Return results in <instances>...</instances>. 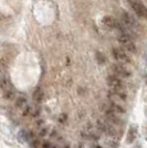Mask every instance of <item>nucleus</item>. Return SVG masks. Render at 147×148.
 I'll list each match as a JSON object with an SVG mask.
<instances>
[{
	"label": "nucleus",
	"instance_id": "20",
	"mask_svg": "<svg viewBox=\"0 0 147 148\" xmlns=\"http://www.w3.org/2000/svg\"><path fill=\"white\" fill-rule=\"evenodd\" d=\"M31 115H32V117H34V118L39 117V115H40V110L38 108L37 111H34L33 113H31Z\"/></svg>",
	"mask_w": 147,
	"mask_h": 148
},
{
	"label": "nucleus",
	"instance_id": "23",
	"mask_svg": "<svg viewBox=\"0 0 147 148\" xmlns=\"http://www.w3.org/2000/svg\"><path fill=\"white\" fill-rule=\"evenodd\" d=\"M51 148H58V147H55V146H52V147H51Z\"/></svg>",
	"mask_w": 147,
	"mask_h": 148
},
{
	"label": "nucleus",
	"instance_id": "10",
	"mask_svg": "<svg viewBox=\"0 0 147 148\" xmlns=\"http://www.w3.org/2000/svg\"><path fill=\"white\" fill-rule=\"evenodd\" d=\"M105 105H106L107 108H110L111 111H113L114 113H116L117 115H123V114L126 113V110H125L121 104H118L116 101H112V99H110V101L107 102V104H105Z\"/></svg>",
	"mask_w": 147,
	"mask_h": 148
},
{
	"label": "nucleus",
	"instance_id": "7",
	"mask_svg": "<svg viewBox=\"0 0 147 148\" xmlns=\"http://www.w3.org/2000/svg\"><path fill=\"white\" fill-rule=\"evenodd\" d=\"M96 127L101 133H104L109 136H115L116 135V130L114 127V125L110 124L106 121H102V119H98L96 122Z\"/></svg>",
	"mask_w": 147,
	"mask_h": 148
},
{
	"label": "nucleus",
	"instance_id": "17",
	"mask_svg": "<svg viewBox=\"0 0 147 148\" xmlns=\"http://www.w3.org/2000/svg\"><path fill=\"white\" fill-rule=\"evenodd\" d=\"M96 58H98V63H104L105 62V56H103V53H101V52H98L96 53Z\"/></svg>",
	"mask_w": 147,
	"mask_h": 148
},
{
	"label": "nucleus",
	"instance_id": "3",
	"mask_svg": "<svg viewBox=\"0 0 147 148\" xmlns=\"http://www.w3.org/2000/svg\"><path fill=\"white\" fill-rule=\"evenodd\" d=\"M112 56L114 58V60L116 62H118V63H125V64H132L133 63L132 58L122 48H118V47L113 48L112 49Z\"/></svg>",
	"mask_w": 147,
	"mask_h": 148
},
{
	"label": "nucleus",
	"instance_id": "14",
	"mask_svg": "<svg viewBox=\"0 0 147 148\" xmlns=\"http://www.w3.org/2000/svg\"><path fill=\"white\" fill-rule=\"evenodd\" d=\"M14 97H16V94L11 88H8L6 91H3V99H5L12 101V99H14Z\"/></svg>",
	"mask_w": 147,
	"mask_h": 148
},
{
	"label": "nucleus",
	"instance_id": "18",
	"mask_svg": "<svg viewBox=\"0 0 147 148\" xmlns=\"http://www.w3.org/2000/svg\"><path fill=\"white\" fill-rule=\"evenodd\" d=\"M67 119V114H62L61 116H60V118H59V122H60V123H65Z\"/></svg>",
	"mask_w": 147,
	"mask_h": 148
},
{
	"label": "nucleus",
	"instance_id": "13",
	"mask_svg": "<svg viewBox=\"0 0 147 148\" xmlns=\"http://www.w3.org/2000/svg\"><path fill=\"white\" fill-rule=\"evenodd\" d=\"M27 103H28V99H27V97H25V96H19L18 99H16L14 105H16L18 108H22V107L27 106Z\"/></svg>",
	"mask_w": 147,
	"mask_h": 148
},
{
	"label": "nucleus",
	"instance_id": "15",
	"mask_svg": "<svg viewBox=\"0 0 147 148\" xmlns=\"http://www.w3.org/2000/svg\"><path fill=\"white\" fill-rule=\"evenodd\" d=\"M31 113H32V107H31L30 105H27V107H25L23 112H22V116L25 117V116H29L31 115Z\"/></svg>",
	"mask_w": 147,
	"mask_h": 148
},
{
	"label": "nucleus",
	"instance_id": "9",
	"mask_svg": "<svg viewBox=\"0 0 147 148\" xmlns=\"http://www.w3.org/2000/svg\"><path fill=\"white\" fill-rule=\"evenodd\" d=\"M107 97L112 101H122L126 102L127 101V94L125 91H109L107 92Z\"/></svg>",
	"mask_w": 147,
	"mask_h": 148
},
{
	"label": "nucleus",
	"instance_id": "22",
	"mask_svg": "<svg viewBox=\"0 0 147 148\" xmlns=\"http://www.w3.org/2000/svg\"><path fill=\"white\" fill-rule=\"evenodd\" d=\"M145 83L147 84V74H145Z\"/></svg>",
	"mask_w": 147,
	"mask_h": 148
},
{
	"label": "nucleus",
	"instance_id": "4",
	"mask_svg": "<svg viewBox=\"0 0 147 148\" xmlns=\"http://www.w3.org/2000/svg\"><path fill=\"white\" fill-rule=\"evenodd\" d=\"M111 70L114 75H116L121 79H129L132 76V71L127 66H125L123 63H113L111 65Z\"/></svg>",
	"mask_w": 147,
	"mask_h": 148
},
{
	"label": "nucleus",
	"instance_id": "8",
	"mask_svg": "<svg viewBox=\"0 0 147 148\" xmlns=\"http://www.w3.org/2000/svg\"><path fill=\"white\" fill-rule=\"evenodd\" d=\"M102 110L104 112V116H105V119H106V122H109L110 124L112 125H121L123 123V121L121 119L120 117V115H117L116 113H114L113 111H111L110 108H107L106 107V105H103V107H102Z\"/></svg>",
	"mask_w": 147,
	"mask_h": 148
},
{
	"label": "nucleus",
	"instance_id": "21",
	"mask_svg": "<svg viewBox=\"0 0 147 148\" xmlns=\"http://www.w3.org/2000/svg\"><path fill=\"white\" fill-rule=\"evenodd\" d=\"M43 123H44V121H43V119H39V121L37 122V126L38 127H40V126H42L43 125Z\"/></svg>",
	"mask_w": 147,
	"mask_h": 148
},
{
	"label": "nucleus",
	"instance_id": "16",
	"mask_svg": "<svg viewBox=\"0 0 147 148\" xmlns=\"http://www.w3.org/2000/svg\"><path fill=\"white\" fill-rule=\"evenodd\" d=\"M49 133V128L48 127H43L41 128V130L39 132V137H45Z\"/></svg>",
	"mask_w": 147,
	"mask_h": 148
},
{
	"label": "nucleus",
	"instance_id": "19",
	"mask_svg": "<svg viewBox=\"0 0 147 148\" xmlns=\"http://www.w3.org/2000/svg\"><path fill=\"white\" fill-rule=\"evenodd\" d=\"M52 147V145H51V143L50 142H43L42 143V148H51Z\"/></svg>",
	"mask_w": 147,
	"mask_h": 148
},
{
	"label": "nucleus",
	"instance_id": "1",
	"mask_svg": "<svg viewBox=\"0 0 147 148\" xmlns=\"http://www.w3.org/2000/svg\"><path fill=\"white\" fill-rule=\"evenodd\" d=\"M117 41L122 45V49L129 53H137V47L133 37L128 32H121L117 36Z\"/></svg>",
	"mask_w": 147,
	"mask_h": 148
},
{
	"label": "nucleus",
	"instance_id": "5",
	"mask_svg": "<svg viewBox=\"0 0 147 148\" xmlns=\"http://www.w3.org/2000/svg\"><path fill=\"white\" fill-rule=\"evenodd\" d=\"M106 84L111 88V91H125V83L121 77L114 74H110L106 77Z\"/></svg>",
	"mask_w": 147,
	"mask_h": 148
},
{
	"label": "nucleus",
	"instance_id": "11",
	"mask_svg": "<svg viewBox=\"0 0 147 148\" xmlns=\"http://www.w3.org/2000/svg\"><path fill=\"white\" fill-rule=\"evenodd\" d=\"M137 134H138V127L136 125H131L127 132V136H126V143L127 144H133L135 139L137 138Z\"/></svg>",
	"mask_w": 147,
	"mask_h": 148
},
{
	"label": "nucleus",
	"instance_id": "6",
	"mask_svg": "<svg viewBox=\"0 0 147 148\" xmlns=\"http://www.w3.org/2000/svg\"><path fill=\"white\" fill-rule=\"evenodd\" d=\"M121 20H122L121 23L128 31H131L132 29H137L139 27V23L136 20V18H135L133 14L127 12V11H123L122 16H121Z\"/></svg>",
	"mask_w": 147,
	"mask_h": 148
},
{
	"label": "nucleus",
	"instance_id": "12",
	"mask_svg": "<svg viewBox=\"0 0 147 148\" xmlns=\"http://www.w3.org/2000/svg\"><path fill=\"white\" fill-rule=\"evenodd\" d=\"M33 99H34V101L37 103H41L43 101V99H44V93H43V91L40 87H38L37 90L34 91V93H33Z\"/></svg>",
	"mask_w": 147,
	"mask_h": 148
},
{
	"label": "nucleus",
	"instance_id": "2",
	"mask_svg": "<svg viewBox=\"0 0 147 148\" xmlns=\"http://www.w3.org/2000/svg\"><path fill=\"white\" fill-rule=\"evenodd\" d=\"M131 9L136 13L137 17L147 20V7L141 0H127Z\"/></svg>",
	"mask_w": 147,
	"mask_h": 148
}]
</instances>
